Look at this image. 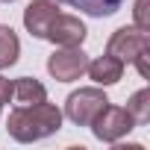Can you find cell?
<instances>
[{
    "label": "cell",
    "instance_id": "cell-13",
    "mask_svg": "<svg viewBox=\"0 0 150 150\" xmlns=\"http://www.w3.org/2000/svg\"><path fill=\"white\" fill-rule=\"evenodd\" d=\"M147 6H150V0H135V9H132L135 27L144 30V33H150V12H147Z\"/></svg>",
    "mask_w": 150,
    "mask_h": 150
},
{
    "label": "cell",
    "instance_id": "cell-6",
    "mask_svg": "<svg viewBox=\"0 0 150 150\" xmlns=\"http://www.w3.org/2000/svg\"><path fill=\"white\" fill-rule=\"evenodd\" d=\"M86 24L77 18V15H56L53 21H50V27H47V41H53L56 47H80L83 41H86Z\"/></svg>",
    "mask_w": 150,
    "mask_h": 150
},
{
    "label": "cell",
    "instance_id": "cell-10",
    "mask_svg": "<svg viewBox=\"0 0 150 150\" xmlns=\"http://www.w3.org/2000/svg\"><path fill=\"white\" fill-rule=\"evenodd\" d=\"M59 3H68L74 9L91 15V18H109L124 6V0H59Z\"/></svg>",
    "mask_w": 150,
    "mask_h": 150
},
{
    "label": "cell",
    "instance_id": "cell-9",
    "mask_svg": "<svg viewBox=\"0 0 150 150\" xmlns=\"http://www.w3.org/2000/svg\"><path fill=\"white\" fill-rule=\"evenodd\" d=\"M12 97L18 100V106H35V103L47 100V88L35 77H21L12 83Z\"/></svg>",
    "mask_w": 150,
    "mask_h": 150
},
{
    "label": "cell",
    "instance_id": "cell-12",
    "mask_svg": "<svg viewBox=\"0 0 150 150\" xmlns=\"http://www.w3.org/2000/svg\"><path fill=\"white\" fill-rule=\"evenodd\" d=\"M127 112L132 115L135 124H147V121H150V88L135 91V94L129 97V103H127Z\"/></svg>",
    "mask_w": 150,
    "mask_h": 150
},
{
    "label": "cell",
    "instance_id": "cell-2",
    "mask_svg": "<svg viewBox=\"0 0 150 150\" xmlns=\"http://www.w3.org/2000/svg\"><path fill=\"white\" fill-rule=\"evenodd\" d=\"M106 103H109V97L100 88H80L65 100V115L77 127H91V121L106 109Z\"/></svg>",
    "mask_w": 150,
    "mask_h": 150
},
{
    "label": "cell",
    "instance_id": "cell-4",
    "mask_svg": "<svg viewBox=\"0 0 150 150\" xmlns=\"http://www.w3.org/2000/svg\"><path fill=\"white\" fill-rule=\"evenodd\" d=\"M88 68V56L80 50V47H59L50 59H47V71L50 77L59 80V83H74L80 80Z\"/></svg>",
    "mask_w": 150,
    "mask_h": 150
},
{
    "label": "cell",
    "instance_id": "cell-1",
    "mask_svg": "<svg viewBox=\"0 0 150 150\" xmlns=\"http://www.w3.org/2000/svg\"><path fill=\"white\" fill-rule=\"evenodd\" d=\"M6 129L21 144L41 141V138H47V135H53V132L62 129V112L53 103H47V100H41L35 106H18L9 115Z\"/></svg>",
    "mask_w": 150,
    "mask_h": 150
},
{
    "label": "cell",
    "instance_id": "cell-15",
    "mask_svg": "<svg viewBox=\"0 0 150 150\" xmlns=\"http://www.w3.org/2000/svg\"><path fill=\"white\" fill-rule=\"evenodd\" d=\"M9 97H12V83L3 77V74H0V106L9 103Z\"/></svg>",
    "mask_w": 150,
    "mask_h": 150
},
{
    "label": "cell",
    "instance_id": "cell-14",
    "mask_svg": "<svg viewBox=\"0 0 150 150\" xmlns=\"http://www.w3.org/2000/svg\"><path fill=\"white\" fill-rule=\"evenodd\" d=\"M147 59H150V47H147V50H141V53H138V56L132 59V62L138 65V74H141V77H144V80L150 77V62H147Z\"/></svg>",
    "mask_w": 150,
    "mask_h": 150
},
{
    "label": "cell",
    "instance_id": "cell-5",
    "mask_svg": "<svg viewBox=\"0 0 150 150\" xmlns=\"http://www.w3.org/2000/svg\"><path fill=\"white\" fill-rule=\"evenodd\" d=\"M147 47H150V35L144 30H138V27H121V30L112 33V38L106 44V53L115 56V59H121V62H132Z\"/></svg>",
    "mask_w": 150,
    "mask_h": 150
},
{
    "label": "cell",
    "instance_id": "cell-3",
    "mask_svg": "<svg viewBox=\"0 0 150 150\" xmlns=\"http://www.w3.org/2000/svg\"><path fill=\"white\" fill-rule=\"evenodd\" d=\"M132 127H135L132 115H129L124 106H112V103H106V109L91 121L94 138H100V141H106V144H118Z\"/></svg>",
    "mask_w": 150,
    "mask_h": 150
},
{
    "label": "cell",
    "instance_id": "cell-7",
    "mask_svg": "<svg viewBox=\"0 0 150 150\" xmlns=\"http://www.w3.org/2000/svg\"><path fill=\"white\" fill-rule=\"evenodd\" d=\"M56 15H59L56 0H33V3L24 9V27L30 30V35L44 38L47 35V27H50V21Z\"/></svg>",
    "mask_w": 150,
    "mask_h": 150
},
{
    "label": "cell",
    "instance_id": "cell-11",
    "mask_svg": "<svg viewBox=\"0 0 150 150\" xmlns=\"http://www.w3.org/2000/svg\"><path fill=\"white\" fill-rule=\"evenodd\" d=\"M21 56V41L15 35L12 27H0V71L3 68H12Z\"/></svg>",
    "mask_w": 150,
    "mask_h": 150
},
{
    "label": "cell",
    "instance_id": "cell-16",
    "mask_svg": "<svg viewBox=\"0 0 150 150\" xmlns=\"http://www.w3.org/2000/svg\"><path fill=\"white\" fill-rule=\"evenodd\" d=\"M3 3H12V0H3Z\"/></svg>",
    "mask_w": 150,
    "mask_h": 150
},
{
    "label": "cell",
    "instance_id": "cell-8",
    "mask_svg": "<svg viewBox=\"0 0 150 150\" xmlns=\"http://www.w3.org/2000/svg\"><path fill=\"white\" fill-rule=\"evenodd\" d=\"M86 74H88L97 86H115V83L124 77V62L106 53V56H97L94 62H88Z\"/></svg>",
    "mask_w": 150,
    "mask_h": 150
}]
</instances>
